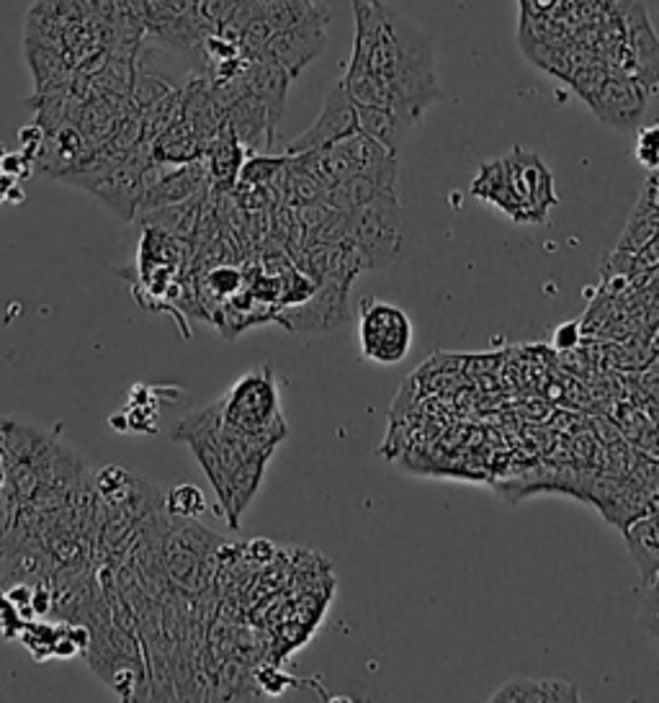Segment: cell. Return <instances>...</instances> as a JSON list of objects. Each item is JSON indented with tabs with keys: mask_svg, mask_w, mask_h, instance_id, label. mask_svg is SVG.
I'll return each instance as SVG.
<instances>
[{
	"mask_svg": "<svg viewBox=\"0 0 659 703\" xmlns=\"http://www.w3.org/2000/svg\"><path fill=\"white\" fill-rule=\"evenodd\" d=\"M608 75L610 73H608L606 62L587 60L585 65L574 67V73L567 75V80H569V86H572V91L580 95L582 101H587L590 95H595L597 88H600L603 82H606Z\"/></svg>",
	"mask_w": 659,
	"mask_h": 703,
	"instance_id": "d4e9b609",
	"label": "cell"
},
{
	"mask_svg": "<svg viewBox=\"0 0 659 703\" xmlns=\"http://www.w3.org/2000/svg\"><path fill=\"white\" fill-rule=\"evenodd\" d=\"M209 191V170H206L204 157L183 165H168L160 176L155 178L147 189L142 191L137 212H153L160 206H170L185 199Z\"/></svg>",
	"mask_w": 659,
	"mask_h": 703,
	"instance_id": "30bf717a",
	"label": "cell"
},
{
	"mask_svg": "<svg viewBox=\"0 0 659 703\" xmlns=\"http://www.w3.org/2000/svg\"><path fill=\"white\" fill-rule=\"evenodd\" d=\"M647 101V88H644L634 75L621 73L608 75L606 82L597 88V93L590 95L585 103L593 108V114L603 124H608V127L613 129H623V132H631V129H638V124H642Z\"/></svg>",
	"mask_w": 659,
	"mask_h": 703,
	"instance_id": "9c48e42d",
	"label": "cell"
},
{
	"mask_svg": "<svg viewBox=\"0 0 659 703\" xmlns=\"http://www.w3.org/2000/svg\"><path fill=\"white\" fill-rule=\"evenodd\" d=\"M194 3L196 0H165V5H168L176 16H194Z\"/></svg>",
	"mask_w": 659,
	"mask_h": 703,
	"instance_id": "f546056e",
	"label": "cell"
},
{
	"mask_svg": "<svg viewBox=\"0 0 659 703\" xmlns=\"http://www.w3.org/2000/svg\"><path fill=\"white\" fill-rule=\"evenodd\" d=\"M505 168V178L513 194L524 204L528 225H546L548 209L559 204L554 191V176L541 155L528 153L524 148H513L505 157H500Z\"/></svg>",
	"mask_w": 659,
	"mask_h": 703,
	"instance_id": "8992f818",
	"label": "cell"
},
{
	"mask_svg": "<svg viewBox=\"0 0 659 703\" xmlns=\"http://www.w3.org/2000/svg\"><path fill=\"white\" fill-rule=\"evenodd\" d=\"M356 34L348 71H369L389 91V108L417 124L441 95L432 37L384 0H350Z\"/></svg>",
	"mask_w": 659,
	"mask_h": 703,
	"instance_id": "6da1fadb",
	"label": "cell"
},
{
	"mask_svg": "<svg viewBox=\"0 0 659 703\" xmlns=\"http://www.w3.org/2000/svg\"><path fill=\"white\" fill-rule=\"evenodd\" d=\"M623 541L634 557V564L642 575V585L657 583L659 575V536H657V510H647L629 523H623Z\"/></svg>",
	"mask_w": 659,
	"mask_h": 703,
	"instance_id": "5bb4252c",
	"label": "cell"
},
{
	"mask_svg": "<svg viewBox=\"0 0 659 703\" xmlns=\"http://www.w3.org/2000/svg\"><path fill=\"white\" fill-rule=\"evenodd\" d=\"M350 215V243L361 253L363 268H389L412 251V232L397 191H382Z\"/></svg>",
	"mask_w": 659,
	"mask_h": 703,
	"instance_id": "3957f363",
	"label": "cell"
},
{
	"mask_svg": "<svg viewBox=\"0 0 659 703\" xmlns=\"http://www.w3.org/2000/svg\"><path fill=\"white\" fill-rule=\"evenodd\" d=\"M642 605H638V622L651 639L657 637V583L642 585Z\"/></svg>",
	"mask_w": 659,
	"mask_h": 703,
	"instance_id": "83f0119b",
	"label": "cell"
},
{
	"mask_svg": "<svg viewBox=\"0 0 659 703\" xmlns=\"http://www.w3.org/2000/svg\"><path fill=\"white\" fill-rule=\"evenodd\" d=\"M206 196H209V191L185 199V202L160 206V209H153V212H144L142 222L147 227H155V230H160L165 234H170V238L191 240L196 234L198 215H202V204Z\"/></svg>",
	"mask_w": 659,
	"mask_h": 703,
	"instance_id": "d6986e66",
	"label": "cell"
},
{
	"mask_svg": "<svg viewBox=\"0 0 659 703\" xmlns=\"http://www.w3.org/2000/svg\"><path fill=\"white\" fill-rule=\"evenodd\" d=\"M219 405H222L227 429L240 433L253 444L276 449L279 440L288 436L284 418H281L273 369L268 363L237 379L235 387L230 389V395L219 399Z\"/></svg>",
	"mask_w": 659,
	"mask_h": 703,
	"instance_id": "7a4b0ae2",
	"label": "cell"
},
{
	"mask_svg": "<svg viewBox=\"0 0 659 703\" xmlns=\"http://www.w3.org/2000/svg\"><path fill=\"white\" fill-rule=\"evenodd\" d=\"M288 86H292V75L273 60L250 62V93H256L266 103L273 124H279L284 114Z\"/></svg>",
	"mask_w": 659,
	"mask_h": 703,
	"instance_id": "ac0fdd59",
	"label": "cell"
},
{
	"mask_svg": "<svg viewBox=\"0 0 659 703\" xmlns=\"http://www.w3.org/2000/svg\"><path fill=\"white\" fill-rule=\"evenodd\" d=\"M327 26H330V11L325 5L314 3V9L307 13L305 18L297 21L288 29L273 31V37L268 39L263 60H273L276 65L292 75V80L305 71L318 54L325 50L327 44Z\"/></svg>",
	"mask_w": 659,
	"mask_h": 703,
	"instance_id": "52a82bcc",
	"label": "cell"
},
{
	"mask_svg": "<svg viewBox=\"0 0 659 703\" xmlns=\"http://www.w3.org/2000/svg\"><path fill=\"white\" fill-rule=\"evenodd\" d=\"M286 165V153L268 155L250 153L245 157L243 168L237 174V186H268L279 176V170Z\"/></svg>",
	"mask_w": 659,
	"mask_h": 703,
	"instance_id": "603a6c76",
	"label": "cell"
},
{
	"mask_svg": "<svg viewBox=\"0 0 659 703\" xmlns=\"http://www.w3.org/2000/svg\"><path fill=\"white\" fill-rule=\"evenodd\" d=\"M356 132H359V122H356V103L348 99L343 82L335 80L333 86H330L318 119H314V124L307 129V132L294 137V140L286 144L284 153L301 155V153H312V150H325V148H330V144L346 140V137L356 135Z\"/></svg>",
	"mask_w": 659,
	"mask_h": 703,
	"instance_id": "ba28073f",
	"label": "cell"
},
{
	"mask_svg": "<svg viewBox=\"0 0 659 703\" xmlns=\"http://www.w3.org/2000/svg\"><path fill=\"white\" fill-rule=\"evenodd\" d=\"M471 194L477 199H482V202L492 204L494 209L503 212L505 217H511L513 222H520V225H528V215L524 209V204L518 202V196L513 194L511 183H507L505 178V168H503V161H490L484 163L482 168H479L477 178L471 181Z\"/></svg>",
	"mask_w": 659,
	"mask_h": 703,
	"instance_id": "9a60e30c",
	"label": "cell"
},
{
	"mask_svg": "<svg viewBox=\"0 0 659 703\" xmlns=\"http://www.w3.org/2000/svg\"><path fill=\"white\" fill-rule=\"evenodd\" d=\"M314 9V0H260V18L273 31L288 29Z\"/></svg>",
	"mask_w": 659,
	"mask_h": 703,
	"instance_id": "7402d4cb",
	"label": "cell"
},
{
	"mask_svg": "<svg viewBox=\"0 0 659 703\" xmlns=\"http://www.w3.org/2000/svg\"><path fill=\"white\" fill-rule=\"evenodd\" d=\"M655 238H657V178H655V170H651L647 189H644L634 215L629 219L626 232H623L621 243H618V251L638 253L644 245L655 243Z\"/></svg>",
	"mask_w": 659,
	"mask_h": 703,
	"instance_id": "ffe728a7",
	"label": "cell"
},
{
	"mask_svg": "<svg viewBox=\"0 0 659 703\" xmlns=\"http://www.w3.org/2000/svg\"><path fill=\"white\" fill-rule=\"evenodd\" d=\"M580 688L567 678H526L515 675L490 695L500 703H572L580 701Z\"/></svg>",
	"mask_w": 659,
	"mask_h": 703,
	"instance_id": "4fadbf2b",
	"label": "cell"
},
{
	"mask_svg": "<svg viewBox=\"0 0 659 703\" xmlns=\"http://www.w3.org/2000/svg\"><path fill=\"white\" fill-rule=\"evenodd\" d=\"M577 337H580V325L577 322H565L554 333V346L559 350H572L577 346Z\"/></svg>",
	"mask_w": 659,
	"mask_h": 703,
	"instance_id": "f1b7e54d",
	"label": "cell"
},
{
	"mask_svg": "<svg viewBox=\"0 0 659 703\" xmlns=\"http://www.w3.org/2000/svg\"><path fill=\"white\" fill-rule=\"evenodd\" d=\"M222 122L232 129V135H235L237 142L247 150V155L268 153V150H271L276 124L271 122L268 106L256 93L243 95L235 106L227 108Z\"/></svg>",
	"mask_w": 659,
	"mask_h": 703,
	"instance_id": "8fae6325",
	"label": "cell"
},
{
	"mask_svg": "<svg viewBox=\"0 0 659 703\" xmlns=\"http://www.w3.org/2000/svg\"><path fill=\"white\" fill-rule=\"evenodd\" d=\"M361 354L382 367L404 361L412 346V322L400 307L382 299H363L359 312Z\"/></svg>",
	"mask_w": 659,
	"mask_h": 703,
	"instance_id": "277c9868",
	"label": "cell"
},
{
	"mask_svg": "<svg viewBox=\"0 0 659 703\" xmlns=\"http://www.w3.org/2000/svg\"><path fill=\"white\" fill-rule=\"evenodd\" d=\"M247 281V273L240 271L235 266H215L211 271H206L198 289L206 292V299L222 305L224 299H230L232 294H237Z\"/></svg>",
	"mask_w": 659,
	"mask_h": 703,
	"instance_id": "44dd1931",
	"label": "cell"
},
{
	"mask_svg": "<svg viewBox=\"0 0 659 703\" xmlns=\"http://www.w3.org/2000/svg\"><path fill=\"white\" fill-rule=\"evenodd\" d=\"M356 122H359L361 135H366L374 142L384 144V148L395 155H400L410 129L415 127V124L404 119L402 114L382 106H356Z\"/></svg>",
	"mask_w": 659,
	"mask_h": 703,
	"instance_id": "e0dca14e",
	"label": "cell"
},
{
	"mask_svg": "<svg viewBox=\"0 0 659 703\" xmlns=\"http://www.w3.org/2000/svg\"><path fill=\"white\" fill-rule=\"evenodd\" d=\"M204 153V144L198 140L194 124L183 119L181 114L176 116V122L170 127H165L160 135L150 142V155L157 163L168 165H183L191 161H198Z\"/></svg>",
	"mask_w": 659,
	"mask_h": 703,
	"instance_id": "2e32d148",
	"label": "cell"
},
{
	"mask_svg": "<svg viewBox=\"0 0 659 703\" xmlns=\"http://www.w3.org/2000/svg\"><path fill=\"white\" fill-rule=\"evenodd\" d=\"M348 289L350 284L346 281L322 279L305 302L279 307L273 322H279L288 333H327L340 328L350 317Z\"/></svg>",
	"mask_w": 659,
	"mask_h": 703,
	"instance_id": "5b68a950",
	"label": "cell"
},
{
	"mask_svg": "<svg viewBox=\"0 0 659 703\" xmlns=\"http://www.w3.org/2000/svg\"><path fill=\"white\" fill-rule=\"evenodd\" d=\"M657 124H649V127H638L636 135V161L644 165L647 170H655L659 163V142H657Z\"/></svg>",
	"mask_w": 659,
	"mask_h": 703,
	"instance_id": "4316f807",
	"label": "cell"
},
{
	"mask_svg": "<svg viewBox=\"0 0 659 703\" xmlns=\"http://www.w3.org/2000/svg\"><path fill=\"white\" fill-rule=\"evenodd\" d=\"M240 0H196L194 3V18L202 26L204 34H215L227 18L232 16V11L237 9Z\"/></svg>",
	"mask_w": 659,
	"mask_h": 703,
	"instance_id": "484cf974",
	"label": "cell"
},
{
	"mask_svg": "<svg viewBox=\"0 0 659 703\" xmlns=\"http://www.w3.org/2000/svg\"><path fill=\"white\" fill-rule=\"evenodd\" d=\"M204 163L209 170V191L211 194H230L237 183V174L243 168L247 150L237 142L232 129L222 122L217 135L204 144Z\"/></svg>",
	"mask_w": 659,
	"mask_h": 703,
	"instance_id": "7c38bea8",
	"label": "cell"
},
{
	"mask_svg": "<svg viewBox=\"0 0 659 703\" xmlns=\"http://www.w3.org/2000/svg\"><path fill=\"white\" fill-rule=\"evenodd\" d=\"M163 508L170 519H196L209 506H206L204 489L185 482V485H176L170 489L168 498L163 500Z\"/></svg>",
	"mask_w": 659,
	"mask_h": 703,
	"instance_id": "cb8c5ba5",
	"label": "cell"
}]
</instances>
